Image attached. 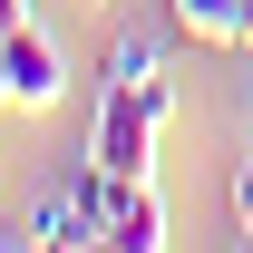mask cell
Returning <instances> with one entry per match:
<instances>
[{"label":"cell","instance_id":"obj_4","mask_svg":"<svg viewBox=\"0 0 253 253\" xmlns=\"http://www.w3.org/2000/svg\"><path fill=\"white\" fill-rule=\"evenodd\" d=\"M107 244H117V253H166V244H175V234H166V205H156V185H126L117 224H107Z\"/></svg>","mask_w":253,"mask_h":253},{"label":"cell","instance_id":"obj_8","mask_svg":"<svg viewBox=\"0 0 253 253\" xmlns=\"http://www.w3.org/2000/svg\"><path fill=\"white\" fill-rule=\"evenodd\" d=\"M234 49H244V59H253V0H244V10H234Z\"/></svg>","mask_w":253,"mask_h":253},{"label":"cell","instance_id":"obj_3","mask_svg":"<svg viewBox=\"0 0 253 253\" xmlns=\"http://www.w3.org/2000/svg\"><path fill=\"white\" fill-rule=\"evenodd\" d=\"M20 244H39V253H68V244H88V214H78V195H30L20 205Z\"/></svg>","mask_w":253,"mask_h":253},{"label":"cell","instance_id":"obj_5","mask_svg":"<svg viewBox=\"0 0 253 253\" xmlns=\"http://www.w3.org/2000/svg\"><path fill=\"white\" fill-rule=\"evenodd\" d=\"M97 78H107V88H156V78H166V49H156L146 30H117V39H107V68H97Z\"/></svg>","mask_w":253,"mask_h":253},{"label":"cell","instance_id":"obj_6","mask_svg":"<svg viewBox=\"0 0 253 253\" xmlns=\"http://www.w3.org/2000/svg\"><path fill=\"white\" fill-rule=\"evenodd\" d=\"M234 10H244V0H166V20L185 39H214V49H234Z\"/></svg>","mask_w":253,"mask_h":253},{"label":"cell","instance_id":"obj_9","mask_svg":"<svg viewBox=\"0 0 253 253\" xmlns=\"http://www.w3.org/2000/svg\"><path fill=\"white\" fill-rule=\"evenodd\" d=\"M20 20H30V0H0V39H10V30H20Z\"/></svg>","mask_w":253,"mask_h":253},{"label":"cell","instance_id":"obj_7","mask_svg":"<svg viewBox=\"0 0 253 253\" xmlns=\"http://www.w3.org/2000/svg\"><path fill=\"white\" fill-rule=\"evenodd\" d=\"M234 224H244V234H253V156L234 166Z\"/></svg>","mask_w":253,"mask_h":253},{"label":"cell","instance_id":"obj_10","mask_svg":"<svg viewBox=\"0 0 253 253\" xmlns=\"http://www.w3.org/2000/svg\"><path fill=\"white\" fill-rule=\"evenodd\" d=\"M0 107H10V59H0Z\"/></svg>","mask_w":253,"mask_h":253},{"label":"cell","instance_id":"obj_2","mask_svg":"<svg viewBox=\"0 0 253 253\" xmlns=\"http://www.w3.org/2000/svg\"><path fill=\"white\" fill-rule=\"evenodd\" d=\"M0 59H10V107L49 117V107L68 97V59H59V39L39 30V20H20V30L0 39Z\"/></svg>","mask_w":253,"mask_h":253},{"label":"cell","instance_id":"obj_1","mask_svg":"<svg viewBox=\"0 0 253 253\" xmlns=\"http://www.w3.org/2000/svg\"><path fill=\"white\" fill-rule=\"evenodd\" d=\"M175 126V78L156 88H97V117H88V156L126 185H156V136Z\"/></svg>","mask_w":253,"mask_h":253}]
</instances>
